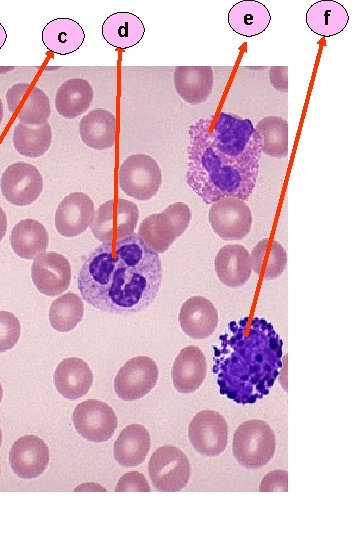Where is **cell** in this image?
Returning a JSON list of instances; mask_svg holds the SVG:
<instances>
[{
	"instance_id": "obj_1",
	"label": "cell",
	"mask_w": 360,
	"mask_h": 540,
	"mask_svg": "<svg viewBox=\"0 0 360 540\" xmlns=\"http://www.w3.org/2000/svg\"><path fill=\"white\" fill-rule=\"evenodd\" d=\"M261 137L249 119L221 112L189 127L186 181L206 203L247 200L257 182Z\"/></svg>"
},
{
	"instance_id": "obj_2",
	"label": "cell",
	"mask_w": 360,
	"mask_h": 540,
	"mask_svg": "<svg viewBox=\"0 0 360 540\" xmlns=\"http://www.w3.org/2000/svg\"><path fill=\"white\" fill-rule=\"evenodd\" d=\"M161 282L158 253L134 233L97 246L83 260L77 277L82 298L113 314L145 309L155 300Z\"/></svg>"
},
{
	"instance_id": "obj_3",
	"label": "cell",
	"mask_w": 360,
	"mask_h": 540,
	"mask_svg": "<svg viewBox=\"0 0 360 540\" xmlns=\"http://www.w3.org/2000/svg\"><path fill=\"white\" fill-rule=\"evenodd\" d=\"M282 365V339L263 318L230 322L213 346L220 393L238 404H253L268 395Z\"/></svg>"
},
{
	"instance_id": "obj_4",
	"label": "cell",
	"mask_w": 360,
	"mask_h": 540,
	"mask_svg": "<svg viewBox=\"0 0 360 540\" xmlns=\"http://www.w3.org/2000/svg\"><path fill=\"white\" fill-rule=\"evenodd\" d=\"M232 450L241 466L248 469L260 468L267 465L275 454V433L263 420L244 421L235 430Z\"/></svg>"
},
{
	"instance_id": "obj_5",
	"label": "cell",
	"mask_w": 360,
	"mask_h": 540,
	"mask_svg": "<svg viewBox=\"0 0 360 540\" xmlns=\"http://www.w3.org/2000/svg\"><path fill=\"white\" fill-rule=\"evenodd\" d=\"M191 211L184 202L169 205L161 213L147 216L140 224L137 235L156 253H164L189 226Z\"/></svg>"
},
{
	"instance_id": "obj_6",
	"label": "cell",
	"mask_w": 360,
	"mask_h": 540,
	"mask_svg": "<svg viewBox=\"0 0 360 540\" xmlns=\"http://www.w3.org/2000/svg\"><path fill=\"white\" fill-rule=\"evenodd\" d=\"M139 219L137 205L126 199H111L99 206L90 224L94 237L113 242L133 234Z\"/></svg>"
},
{
	"instance_id": "obj_7",
	"label": "cell",
	"mask_w": 360,
	"mask_h": 540,
	"mask_svg": "<svg viewBox=\"0 0 360 540\" xmlns=\"http://www.w3.org/2000/svg\"><path fill=\"white\" fill-rule=\"evenodd\" d=\"M118 180L120 189L126 195L145 201L157 194L162 182V173L153 157L133 154L120 165Z\"/></svg>"
},
{
	"instance_id": "obj_8",
	"label": "cell",
	"mask_w": 360,
	"mask_h": 540,
	"mask_svg": "<svg viewBox=\"0 0 360 540\" xmlns=\"http://www.w3.org/2000/svg\"><path fill=\"white\" fill-rule=\"evenodd\" d=\"M190 470L186 454L172 445L157 448L148 463L152 485L161 492H178L186 487Z\"/></svg>"
},
{
	"instance_id": "obj_9",
	"label": "cell",
	"mask_w": 360,
	"mask_h": 540,
	"mask_svg": "<svg viewBox=\"0 0 360 540\" xmlns=\"http://www.w3.org/2000/svg\"><path fill=\"white\" fill-rule=\"evenodd\" d=\"M72 421L80 436L96 443L108 441L118 425L112 407L96 399L79 403L72 414Z\"/></svg>"
},
{
	"instance_id": "obj_10",
	"label": "cell",
	"mask_w": 360,
	"mask_h": 540,
	"mask_svg": "<svg viewBox=\"0 0 360 540\" xmlns=\"http://www.w3.org/2000/svg\"><path fill=\"white\" fill-rule=\"evenodd\" d=\"M188 438L192 447L201 455L218 456L224 452L228 443L226 419L217 411L202 410L190 421Z\"/></svg>"
},
{
	"instance_id": "obj_11",
	"label": "cell",
	"mask_w": 360,
	"mask_h": 540,
	"mask_svg": "<svg viewBox=\"0 0 360 540\" xmlns=\"http://www.w3.org/2000/svg\"><path fill=\"white\" fill-rule=\"evenodd\" d=\"M158 375L157 364L152 358L147 356L131 358L115 376V393L123 401L143 398L156 386Z\"/></svg>"
},
{
	"instance_id": "obj_12",
	"label": "cell",
	"mask_w": 360,
	"mask_h": 540,
	"mask_svg": "<svg viewBox=\"0 0 360 540\" xmlns=\"http://www.w3.org/2000/svg\"><path fill=\"white\" fill-rule=\"evenodd\" d=\"M208 220L213 231L224 240H241L252 226L251 210L238 198H223L212 203Z\"/></svg>"
},
{
	"instance_id": "obj_13",
	"label": "cell",
	"mask_w": 360,
	"mask_h": 540,
	"mask_svg": "<svg viewBox=\"0 0 360 540\" xmlns=\"http://www.w3.org/2000/svg\"><path fill=\"white\" fill-rule=\"evenodd\" d=\"M0 187L3 196L11 204L26 206L40 196L43 178L34 165L16 162L8 166L2 174Z\"/></svg>"
},
{
	"instance_id": "obj_14",
	"label": "cell",
	"mask_w": 360,
	"mask_h": 540,
	"mask_svg": "<svg viewBox=\"0 0 360 540\" xmlns=\"http://www.w3.org/2000/svg\"><path fill=\"white\" fill-rule=\"evenodd\" d=\"M8 110L23 124L42 125L51 114L45 92L30 83H17L6 92Z\"/></svg>"
},
{
	"instance_id": "obj_15",
	"label": "cell",
	"mask_w": 360,
	"mask_h": 540,
	"mask_svg": "<svg viewBox=\"0 0 360 540\" xmlns=\"http://www.w3.org/2000/svg\"><path fill=\"white\" fill-rule=\"evenodd\" d=\"M32 281L44 295L56 296L68 289L71 281L69 261L56 252L44 253L35 258L31 268Z\"/></svg>"
},
{
	"instance_id": "obj_16",
	"label": "cell",
	"mask_w": 360,
	"mask_h": 540,
	"mask_svg": "<svg viewBox=\"0 0 360 540\" xmlns=\"http://www.w3.org/2000/svg\"><path fill=\"white\" fill-rule=\"evenodd\" d=\"M9 462L19 478H37L48 466V446L35 435H24L13 443L9 452Z\"/></svg>"
},
{
	"instance_id": "obj_17",
	"label": "cell",
	"mask_w": 360,
	"mask_h": 540,
	"mask_svg": "<svg viewBox=\"0 0 360 540\" xmlns=\"http://www.w3.org/2000/svg\"><path fill=\"white\" fill-rule=\"evenodd\" d=\"M94 203L85 193L73 192L58 205L55 226L64 237H74L85 232L94 216Z\"/></svg>"
},
{
	"instance_id": "obj_18",
	"label": "cell",
	"mask_w": 360,
	"mask_h": 540,
	"mask_svg": "<svg viewBox=\"0 0 360 540\" xmlns=\"http://www.w3.org/2000/svg\"><path fill=\"white\" fill-rule=\"evenodd\" d=\"M178 320L182 331L188 337L205 339L217 328L218 312L209 299L193 296L183 303Z\"/></svg>"
},
{
	"instance_id": "obj_19",
	"label": "cell",
	"mask_w": 360,
	"mask_h": 540,
	"mask_svg": "<svg viewBox=\"0 0 360 540\" xmlns=\"http://www.w3.org/2000/svg\"><path fill=\"white\" fill-rule=\"evenodd\" d=\"M207 362L202 350L193 345L184 347L174 360L171 377L179 393L196 391L204 382Z\"/></svg>"
},
{
	"instance_id": "obj_20",
	"label": "cell",
	"mask_w": 360,
	"mask_h": 540,
	"mask_svg": "<svg viewBox=\"0 0 360 540\" xmlns=\"http://www.w3.org/2000/svg\"><path fill=\"white\" fill-rule=\"evenodd\" d=\"M173 78L178 95L192 105L205 102L213 89L211 66H177Z\"/></svg>"
},
{
	"instance_id": "obj_21",
	"label": "cell",
	"mask_w": 360,
	"mask_h": 540,
	"mask_svg": "<svg viewBox=\"0 0 360 540\" xmlns=\"http://www.w3.org/2000/svg\"><path fill=\"white\" fill-rule=\"evenodd\" d=\"M218 279L228 287H240L251 276V260L248 250L239 244L221 247L214 260Z\"/></svg>"
},
{
	"instance_id": "obj_22",
	"label": "cell",
	"mask_w": 360,
	"mask_h": 540,
	"mask_svg": "<svg viewBox=\"0 0 360 540\" xmlns=\"http://www.w3.org/2000/svg\"><path fill=\"white\" fill-rule=\"evenodd\" d=\"M53 380L61 396L75 400L88 393L93 383V373L84 360L71 357L58 364Z\"/></svg>"
},
{
	"instance_id": "obj_23",
	"label": "cell",
	"mask_w": 360,
	"mask_h": 540,
	"mask_svg": "<svg viewBox=\"0 0 360 540\" xmlns=\"http://www.w3.org/2000/svg\"><path fill=\"white\" fill-rule=\"evenodd\" d=\"M117 120L115 115L103 108H96L86 114L80 121L79 133L88 147L103 150L114 146L116 140Z\"/></svg>"
},
{
	"instance_id": "obj_24",
	"label": "cell",
	"mask_w": 360,
	"mask_h": 540,
	"mask_svg": "<svg viewBox=\"0 0 360 540\" xmlns=\"http://www.w3.org/2000/svg\"><path fill=\"white\" fill-rule=\"evenodd\" d=\"M85 39L81 25L71 18H56L42 30V42L51 52L67 55L78 50Z\"/></svg>"
},
{
	"instance_id": "obj_25",
	"label": "cell",
	"mask_w": 360,
	"mask_h": 540,
	"mask_svg": "<svg viewBox=\"0 0 360 540\" xmlns=\"http://www.w3.org/2000/svg\"><path fill=\"white\" fill-rule=\"evenodd\" d=\"M151 437L143 425L130 424L119 434L114 443V458L124 467L142 464L149 453Z\"/></svg>"
},
{
	"instance_id": "obj_26",
	"label": "cell",
	"mask_w": 360,
	"mask_h": 540,
	"mask_svg": "<svg viewBox=\"0 0 360 540\" xmlns=\"http://www.w3.org/2000/svg\"><path fill=\"white\" fill-rule=\"evenodd\" d=\"M101 30L104 40L119 49L135 46L145 33L143 22L130 12H116L109 15L104 20Z\"/></svg>"
},
{
	"instance_id": "obj_27",
	"label": "cell",
	"mask_w": 360,
	"mask_h": 540,
	"mask_svg": "<svg viewBox=\"0 0 360 540\" xmlns=\"http://www.w3.org/2000/svg\"><path fill=\"white\" fill-rule=\"evenodd\" d=\"M271 15L267 7L259 1H240L228 13L231 29L244 37H254L269 26Z\"/></svg>"
},
{
	"instance_id": "obj_28",
	"label": "cell",
	"mask_w": 360,
	"mask_h": 540,
	"mask_svg": "<svg viewBox=\"0 0 360 540\" xmlns=\"http://www.w3.org/2000/svg\"><path fill=\"white\" fill-rule=\"evenodd\" d=\"M348 21L346 9L336 1H317L306 12V24L309 29L323 37L339 34L345 29Z\"/></svg>"
},
{
	"instance_id": "obj_29",
	"label": "cell",
	"mask_w": 360,
	"mask_h": 540,
	"mask_svg": "<svg viewBox=\"0 0 360 540\" xmlns=\"http://www.w3.org/2000/svg\"><path fill=\"white\" fill-rule=\"evenodd\" d=\"M92 100L93 89L90 83L82 78H71L57 89L55 107L62 117L73 119L85 113Z\"/></svg>"
},
{
	"instance_id": "obj_30",
	"label": "cell",
	"mask_w": 360,
	"mask_h": 540,
	"mask_svg": "<svg viewBox=\"0 0 360 540\" xmlns=\"http://www.w3.org/2000/svg\"><path fill=\"white\" fill-rule=\"evenodd\" d=\"M49 238L45 227L37 220L24 219L12 229L10 243L13 251L23 259H34L44 254Z\"/></svg>"
},
{
	"instance_id": "obj_31",
	"label": "cell",
	"mask_w": 360,
	"mask_h": 540,
	"mask_svg": "<svg viewBox=\"0 0 360 540\" xmlns=\"http://www.w3.org/2000/svg\"><path fill=\"white\" fill-rule=\"evenodd\" d=\"M51 142L52 129L49 123L26 125L19 122L14 127L13 145L23 156L40 157L49 149Z\"/></svg>"
},
{
	"instance_id": "obj_32",
	"label": "cell",
	"mask_w": 360,
	"mask_h": 540,
	"mask_svg": "<svg viewBox=\"0 0 360 540\" xmlns=\"http://www.w3.org/2000/svg\"><path fill=\"white\" fill-rule=\"evenodd\" d=\"M261 137V151L273 158L289 154L288 123L279 116L262 118L254 127Z\"/></svg>"
},
{
	"instance_id": "obj_33",
	"label": "cell",
	"mask_w": 360,
	"mask_h": 540,
	"mask_svg": "<svg viewBox=\"0 0 360 540\" xmlns=\"http://www.w3.org/2000/svg\"><path fill=\"white\" fill-rule=\"evenodd\" d=\"M84 305L81 298L72 292L55 299L49 310V321L52 328L59 332L74 329L82 320Z\"/></svg>"
},
{
	"instance_id": "obj_34",
	"label": "cell",
	"mask_w": 360,
	"mask_h": 540,
	"mask_svg": "<svg viewBox=\"0 0 360 540\" xmlns=\"http://www.w3.org/2000/svg\"><path fill=\"white\" fill-rule=\"evenodd\" d=\"M20 322L11 312L0 311V353L12 349L20 338Z\"/></svg>"
},
{
	"instance_id": "obj_35",
	"label": "cell",
	"mask_w": 360,
	"mask_h": 540,
	"mask_svg": "<svg viewBox=\"0 0 360 540\" xmlns=\"http://www.w3.org/2000/svg\"><path fill=\"white\" fill-rule=\"evenodd\" d=\"M286 262L287 255L283 246L277 241H273L269 249V256L267 258V262L262 268V271L264 269V279L271 280L279 277L286 267Z\"/></svg>"
},
{
	"instance_id": "obj_36",
	"label": "cell",
	"mask_w": 360,
	"mask_h": 540,
	"mask_svg": "<svg viewBox=\"0 0 360 540\" xmlns=\"http://www.w3.org/2000/svg\"><path fill=\"white\" fill-rule=\"evenodd\" d=\"M116 492H150L151 488L145 476L138 471L125 473L118 481Z\"/></svg>"
},
{
	"instance_id": "obj_37",
	"label": "cell",
	"mask_w": 360,
	"mask_h": 540,
	"mask_svg": "<svg viewBox=\"0 0 360 540\" xmlns=\"http://www.w3.org/2000/svg\"><path fill=\"white\" fill-rule=\"evenodd\" d=\"M260 492H287L288 473L285 470H275L265 475L260 483Z\"/></svg>"
},
{
	"instance_id": "obj_38",
	"label": "cell",
	"mask_w": 360,
	"mask_h": 540,
	"mask_svg": "<svg viewBox=\"0 0 360 540\" xmlns=\"http://www.w3.org/2000/svg\"><path fill=\"white\" fill-rule=\"evenodd\" d=\"M270 83L279 92H288V67L272 66L269 70Z\"/></svg>"
},
{
	"instance_id": "obj_39",
	"label": "cell",
	"mask_w": 360,
	"mask_h": 540,
	"mask_svg": "<svg viewBox=\"0 0 360 540\" xmlns=\"http://www.w3.org/2000/svg\"><path fill=\"white\" fill-rule=\"evenodd\" d=\"M7 230V217L4 210L0 206V241L6 234Z\"/></svg>"
},
{
	"instance_id": "obj_40",
	"label": "cell",
	"mask_w": 360,
	"mask_h": 540,
	"mask_svg": "<svg viewBox=\"0 0 360 540\" xmlns=\"http://www.w3.org/2000/svg\"><path fill=\"white\" fill-rule=\"evenodd\" d=\"M7 39V33L3 25L0 23V49L4 45Z\"/></svg>"
},
{
	"instance_id": "obj_41",
	"label": "cell",
	"mask_w": 360,
	"mask_h": 540,
	"mask_svg": "<svg viewBox=\"0 0 360 540\" xmlns=\"http://www.w3.org/2000/svg\"><path fill=\"white\" fill-rule=\"evenodd\" d=\"M2 118H3V103H2V100L0 98V124L2 122Z\"/></svg>"
},
{
	"instance_id": "obj_42",
	"label": "cell",
	"mask_w": 360,
	"mask_h": 540,
	"mask_svg": "<svg viewBox=\"0 0 360 540\" xmlns=\"http://www.w3.org/2000/svg\"><path fill=\"white\" fill-rule=\"evenodd\" d=\"M2 398H3V390H2V385L0 383V403L2 401Z\"/></svg>"
},
{
	"instance_id": "obj_43",
	"label": "cell",
	"mask_w": 360,
	"mask_h": 540,
	"mask_svg": "<svg viewBox=\"0 0 360 540\" xmlns=\"http://www.w3.org/2000/svg\"><path fill=\"white\" fill-rule=\"evenodd\" d=\"M2 444V431H1V428H0V446Z\"/></svg>"
},
{
	"instance_id": "obj_44",
	"label": "cell",
	"mask_w": 360,
	"mask_h": 540,
	"mask_svg": "<svg viewBox=\"0 0 360 540\" xmlns=\"http://www.w3.org/2000/svg\"><path fill=\"white\" fill-rule=\"evenodd\" d=\"M0 472H1V470H0Z\"/></svg>"
}]
</instances>
